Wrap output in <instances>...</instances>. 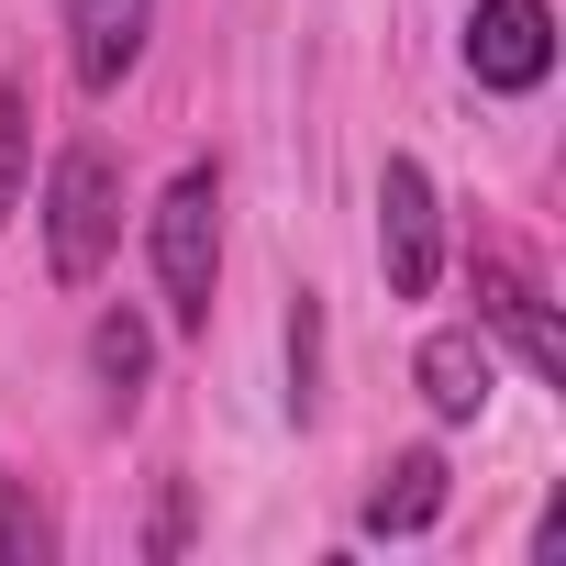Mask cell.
I'll use <instances>...</instances> for the list:
<instances>
[{
    "label": "cell",
    "instance_id": "obj_1",
    "mask_svg": "<svg viewBox=\"0 0 566 566\" xmlns=\"http://www.w3.org/2000/svg\"><path fill=\"white\" fill-rule=\"evenodd\" d=\"M145 244H156L167 323L200 334V323H211V277H222V178H211V167H178L167 200H156V222H145Z\"/></svg>",
    "mask_w": 566,
    "mask_h": 566
},
{
    "label": "cell",
    "instance_id": "obj_2",
    "mask_svg": "<svg viewBox=\"0 0 566 566\" xmlns=\"http://www.w3.org/2000/svg\"><path fill=\"white\" fill-rule=\"evenodd\" d=\"M123 244V156L112 145H67L45 167V266L67 277H101V255Z\"/></svg>",
    "mask_w": 566,
    "mask_h": 566
},
{
    "label": "cell",
    "instance_id": "obj_3",
    "mask_svg": "<svg viewBox=\"0 0 566 566\" xmlns=\"http://www.w3.org/2000/svg\"><path fill=\"white\" fill-rule=\"evenodd\" d=\"M378 266H389L400 301H433V277H444V200H433L422 156L378 167Z\"/></svg>",
    "mask_w": 566,
    "mask_h": 566
},
{
    "label": "cell",
    "instance_id": "obj_4",
    "mask_svg": "<svg viewBox=\"0 0 566 566\" xmlns=\"http://www.w3.org/2000/svg\"><path fill=\"white\" fill-rule=\"evenodd\" d=\"M467 78L478 90H544L555 78V0H478L467 12Z\"/></svg>",
    "mask_w": 566,
    "mask_h": 566
},
{
    "label": "cell",
    "instance_id": "obj_5",
    "mask_svg": "<svg viewBox=\"0 0 566 566\" xmlns=\"http://www.w3.org/2000/svg\"><path fill=\"white\" fill-rule=\"evenodd\" d=\"M478 323H489L544 389H566V334H555V312H544V290H533L522 255H478Z\"/></svg>",
    "mask_w": 566,
    "mask_h": 566
},
{
    "label": "cell",
    "instance_id": "obj_6",
    "mask_svg": "<svg viewBox=\"0 0 566 566\" xmlns=\"http://www.w3.org/2000/svg\"><path fill=\"white\" fill-rule=\"evenodd\" d=\"M145 34H156V0H67V67H78V90L112 101L145 67Z\"/></svg>",
    "mask_w": 566,
    "mask_h": 566
},
{
    "label": "cell",
    "instance_id": "obj_7",
    "mask_svg": "<svg viewBox=\"0 0 566 566\" xmlns=\"http://www.w3.org/2000/svg\"><path fill=\"white\" fill-rule=\"evenodd\" d=\"M411 378H422L433 422H478V411H489V389H500V356H489V334H467V323H455V334H433V345H422V367H411Z\"/></svg>",
    "mask_w": 566,
    "mask_h": 566
},
{
    "label": "cell",
    "instance_id": "obj_8",
    "mask_svg": "<svg viewBox=\"0 0 566 566\" xmlns=\"http://www.w3.org/2000/svg\"><path fill=\"white\" fill-rule=\"evenodd\" d=\"M433 522H444V455L411 444V455L378 467V489H367V533H378V544H411V533H433Z\"/></svg>",
    "mask_w": 566,
    "mask_h": 566
},
{
    "label": "cell",
    "instance_id": "obj_9",
    "mask_svg": "<svg viewBox=\"0 0 566 566\" xmlns=\"http://www.w3.org/2000/svg\"><path fill=\"white\" fill-rule=\"evenodd\" d=\"M90 378H101V411H134L145 378H156V323L145 312H101L90 323Z\"/></svg>",
    "mask_w": 566,
    "mask_h": 566
},
{
    "label": "cell",
    "instance_id": "obj_10",
    "mask_svg": "<svg viewBox=\"0 0 566 566\" xmlns=\"http://www.w3.org/2000/svg\"><path fill=\"white\" fill-rule=\"evenodd\" d=\"M323 411V301L301 290L290 301V422H312Z\"/></svg>",
    "mask_w": 566,
    "mask_h": 566
},
{
    "label": "cell",
    "instance_id": "obj_11",
    "mask_svg": "<svg viewBox=\"0 0 566 566\" xmlns=\"http://www.w3.org/2000/svg\"><path fill=\"white\" fill-rule=\"evenodd\" d=\"M45 555H56V522L12 489V467H0V566H45Z\"/></svg>",
    "mask_w": 566,
    "mask_h": 566
},
{
    "label": "cell",
    "instance_id": "obj_12",
    "mask_svg": "<svg viewBox=\"0 0 566 566\" xmlns=\"http://www.w3.org/2000/svg\"><path fill=\"white\" fill-rule=\"evenodd\" d=\"M23 167H34V112H23V90H0V222L23 200Z\"/></svg>",
    "mask_w": 566,
    "mask_h": 566
}]
</instances>
